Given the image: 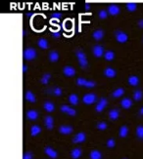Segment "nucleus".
I'll return each mask as SVG.
<instances>
[{
  "mask_svg": "<svg viewBox=\"0 0 143 159\" xmlns=\"http://www.w3.org/2000/svg\"><path fill=\"white\" fill-rule=\"evenodd\" d=\"M76 55H77V58H78V61H79L80 66L83 68H86L87 65H88V61H87V58L85 56V54L81 50H78L76 52Z\"/></svg>",
  "mask_w": 143,
  "mask_h": 159,
  "instance_id": "f257e3e1",
  "label": "nucleus"
},
{
  "mask_svg": "<svg viewBox=\"0 0 143 159\" xmlns=\"http://www.w3.org/2000/svg\"><path fill=\"white\" fill-rule=\"evenodd\" d=\"M24 57L26 61H31L36 58V51L33 48H26L24 52Z\"/></svg>",
  "mask_w": 143,
  "mask_h": 159,
  "instance_id": "f03ea898",
  "label": "nucleus"
},
{
  "mask_svg": "<svg viewBox=\"0 0 143 159\" xmlns=\"http://www.w3.org/2000/svg\"><path fill=\"white\" fill-rule=\"evenodd\" d=\"M77 84L79 85V86H84V87H87V88H92L94 86H96V83L92 80H86L84 78H78L77 79Z\"/></svg>",
  "mask_w": 143,
  "mask_h": 159,
  "instance_id": "7ed1b4c3",
  "label": "nucleus"
},
{
  "mask_svg": "<svg viewBox=\"0 0 143 159\" xmlns=\"http://www.w3.org/2000/svg\"><path fill=\"white\" fill-rule=\"evenodd\" d=\"M115 36H116V39L118 40V42H120V43H125L128 39L127 34L126 32H124V31H122V30L116 31Z\"/></svg>",
  "mask_w": 143,
  "mask_h": 159,
  "instance_id": "20e7f679",
  "label": "nucleus"
},
{
  "mask_svg": "<svg viewBox=\"0 0 143 159\" xmlns=\"http://www.w3.org/2000/svg\"><path fill=\"white\" fill-rule=\"evenodd\" d=\"M83 101L85 105H91V103H93L95 101H96V95L92 94V93H88L83 96Z\"/></svg>",
  "mask_w": 143,
  "mask_h": 159,
  "instance_id": "39448f33",
  "label": "nucleus"
},
{
  "mask_svg": "<svg viewBox=\"0 0 143 159\" xmlns=\"http://www.w3.org/2000/svg\"><path fill=\"white\" fill-rule=\"evenodd\" d=\"M92 52H93V55L95 57L100 58V57H102L104 55V48L102 46H100V45H96V46L93 47Z\"/></svg>",
  "mask_w": 143,
  "mask_h": 159,
  "instance_id": "423d86ee",
  "label": "nucleus"
},
{
  "mask_svg": "<svg viewBox=\"0 0 143 159\" xmlns=\"http://www.w3.org/2000/svg\"><path fill=\"white\" fill-rule=\"evenodd\" d=\"M107 103H108V102H107V100H106L105 98H102V99H100V101L98 102V103L96 105V111H98V112H101L102 110H103V109L106 107Z\"/></svg>",
  "mask_w": 143,
  "mask_h": 159,
  "instance_id": "0eeeda50",
  "label": "nucleus"
},
{
  "mask_svg": "<svg viewBox=\"0 0 143 159\" xmlns=\"http://www.w3.org/2000/svg\"><path fill=\"white\" fill-rule=\"evenodd\" d=\"M108 13L110 14V15H113V16L118 15V14L120 13V7L118 5L112 4L108 7Z\"/></svg>",
  "mask_w": 143,
  "mask_h": 159,
  "instance_id": "6e6552de",
  "label": "nucleus"
},
{
  "mask_svg": "<svg viewBox=\"0 0 143 159\" xmlns=\"http://www.w3.org/2000/svg\"><path fill=\"white\" fill-rule=\"evenodd\" d=\"M63 72H64V74L66 75V76L72 77V76H74V74H76V70H74V68L72 67V66H65L64 70H63Z\"/></svg>",
  "mask_w": 143,
  "mask_h": 159,
  "instance_id": "1a4fd4ad",
  "label": "nucleus"
},
{
  "mask_svg": "<svg viewBox=\"0 0 143 159\" xmlns=\"http://www.w3.org/2000/svg\"><path fill=\"white\" fill-rule=\"evenodd\" d=\"M61 110H62V112L67 113V114H69L71 116H74L77 113L76 110H74V108H71L70 107H68V106H62V107H61Z\"/></svg>",
  "mask_w": 143,
  "mask_h": 159,
  "instance_id": "9d476101",
  "label": "nucleus"
},
{
  "mask_svg": "<svg viewBox=\"0 0 143 159\" xmlns=\"http://www.w3.org/2000/svg\"><path fill=\"white\" fill-rule=\"evenodd\" d=\"M86 139V136L84 133H79L77 134L76 136H74V143H83L84 142Z\"/></svg>",
  "mask_w": 143,
  "mask_h": 159,
  "instance_id": "9b49d317",
  "label": "nucleus"
},
{
  "mask_svg": "<svg viewBox=\"0 0 143 159\" xmlns=\"http://www.w3.org/2000/svg\"><path fill=\"white\" fill-rule=\"evenodd\" d=\"M104 74H105V76H107L109 78H113V77L116 76L117 72H116V70H114V68L107 67V68H105V70H104Z\"/></svg>",
  "mask_w": 143,
  "mask_h": 159,
  "instance_id": "f8f14e48",
  "label": "nucleus"
},
{
  "mask_svg": "<svg viewBox=\"0 0 143 159\" xmlns=\"http://www.w3.org/2000/svg\"><path fill=\"white\" fill-rule=\"evenodd\" d=\"M45 153L48 155L49 157H51V158H53V159H56L57 158V156H58V154H57V151H55L53 148H49V147H47V148H45Z\"/></svg>",
  "mask_w": 143,
  "mask_h": 159,
  "instance_id": "ddd939ff",
  "label": "nucleus"
},
{
  "mask_svg": "<svg viewBox=\"0 0 143 159\" xmlns=\"http://www.w3.org/2000/svg\"><path fill=\"white\" fill-rule=\"evenodd\" d=\"M26 117H28V118H29L30 120H31V121L36 120V119H37V117H38V113H37L36 110L31 109V110H29V111L26 112Z\"/></svg>",
  "mask_w": 143,
  "mask_h": 159,
  "instance_id": "4468645a",
  "label": "nucleus"
},
{
  "mask_svg": "<svg viewBox=\"0 0 143 159\" xmlns=\"http://www.w3.org/2000/svg\"><path fill=\"white\" fill-rule=\"evenodd\" d=\"M59 131L61 134H64V135H69L73 132V128L71 126H67V125H63L59 128Z\"/></svg>",
  "mask_w": 143,
  "mask_h": 159,
  "instance_id": "2eb2a0df",
  "label": "nucleus"
},
{
  "mask_svg": "<svg viewBox=\"0 0 143 159\" xmlns=\"http://www.w3.org/2000/svg\"><path fill=\"white\" fill-rule=\"evenodd\" d=\"M37 45L41 48V49H48V47H49L48 41L44 38H39L37 40Z\"/></svg>",
  "mask_w": 143,
  "mask_h": 159,
  "instance_id": "dca6fc26",
  "label": "nucleus"
},
{
  "mask_svg": "<svg viewBox=\"0 0 143 159\" xmlns=\"http://www.w3.org/2000/svg\"><path fill=\"white\" fill-rule=\"evenodd\" d=\"M121 105H122V107H124V108L127 109V108H129V107H131V106H132V102H131V99L125 98V99H122V100Z\"/></svg>",
  "mask_w": 143,
  "mask_h": 159,
  "instance_id": "f3484780",
  "label": "nucleus"
},
{
  "mask_svg": "<svg viewBox=\"0 0 143 159\" xmlns=\"http://www.w3.org/2000/svg\"><path fill=\"white\" fill-rule=\"evenodd\" d=\"M92 36L94 39H96V40H100L104 37V31L102 30H95L92 34Z\"/></svg>",
  "mask_w": 143,
  "mask_h": 159,
  "instance_id": "a211bd4d",
  "label": "nucleus"
},
{
  "mask_svg": "<svg viewBox=\"0 0 143 159\" xmlns=\"http://www.w3.org/2000/svg\"><path fill=\"white\" fill-rule=\"evenodd\" d=\"M128 83H129V85H131V86H136V85H138L139 79L137 76H135V75H131V76L128 77Z\"/></svg>",
  "mask_w": 143,
  "mask_h": 159,
  "instance_id": "6ab92c4d",
  "label": "nucleus"
},
{
  "mask_svg": "<svg viewBox=\"0 0 143 159\" xmlns=\"http://www.w3.org/2000/svg\"><path fill=\"white\" fill-rule=\"evenodd\" d=\"M119 115H120V111L118 109H111L110 112H109V117H110L112 120L118 119Z\"/></svg>",
  "mask_w": 143,
  "mask_h": 159,
  "instance_id": "aec40b11",
  "label": "nucleus"
},
{
  "mask_svg": "<svg viewBox=\"0 0 143 159\" xmlns=\"http://www.w3.org/2000/svg\"><path fill=\"white\" fill-rule=\"evenodd\" d=\"M44 109L48 112H52L55 109V106L53 105V102H44Z\"/></svg>",
  "mask_w": 143,
  "mask_h": 159,
  "instance_id": "412c9836",
  "label": "nucleus"
},
{
  "mask_svg": "<svg viewBox=\"0 0 143 159\" xmlns=\"http://www.w3.org/2000/svg\"><path fill=\"white\" fill-rule=\"evenodd\" d=\"M49 60L51 61H53V63H55V61H57L59 60V54L57 51H51L49 53Z\"/></svg>",
  "mask_w": 143,
  "mask_h": 159,
  "instance_id": "4be33fe9",
  "label": "nucleus"
},
{
  "mask_svg": "<svg viewBox=\"0 0 143 159\" xmlns=\"http://www.w3.org/2000/svg\"><path fill=\"white\" fill-rule=\"evenodd\" d=\"M69 102L74 106H77L79 103V97L76 94H72L69 96Z\"/></svg>",
  "mask_w": 143,
  "mask_h": 159,
  "instance_id": "5701e85b",
  "label": "nucleus"
},
{
  "mask_svg": "<svg viewBox=\"0 0 143 159\" xmlns=\"http://www.w3.org/2000/svg\"><path fill=\"white\" fill-rule=\"evenodd\" d=\"M53 124H54V122H53L52 117L51 116H46L45 117V125H46V127L48 128L49 130H51L53 128Z\"/></svg>",
  "mask_w": 143,
  "mask_h": 159,
  "instance_id": "b1692460",
  "label": "nucleus"
},
{
  "mask_svg": "<svg viewBox=\"0 0 143 159\" xmlns=\"http://www.w3.org/2000/svg\"><path fill=\"white\" fill-rule=\"evenodd\" d=\"M71 155L74 159H78L81 155V149L80 148H74L71 152Z\"/></svg>",
  "mask_w": 143,
  "mask_h": 159,
  "instance_id": "393cba45",
  "label": "nucleus"
},
{
  "mask_svg": "<svg viewBox=\"0 0 143 159\" xmlns=\"http://www.w3.org/2000/svg\"><path fill=\"white\" fill-rule=\"evenodd\" d=\"M40 132H41V128H40L39 126H37V125H33L32 127H31V136H36V135H38Z\"/></svg>",
  "mask_w": 143,
  "mask_h": 159,
  "instance_id": "a878e982",
  "label": "nucleus"
},
{
  "mask_svg": "<svg viewBox=\"0 0 143 159\" xmlns=\"http://www.w3.org/2000/svg\"><path fill=\"white\" fill-rule=\"evenodd\" d=\"M125 93V90L122 88H118L116 89L115 91L113 92V97L114 98H120V97H122V95H124Z\"/></svg>",
  "mask_w": 143,
  "mask_h": 159,
  "instance_id": "bb28decb",
  "label": "nucleus"
},
{
  "mask_svg": "<svg viewBox=\"0 0 143 159\" xmlns=\"http://www.w3.org/2000/svg\"><path fill=\"white\" fill-rule=\"evenodd\" d=\"M50 77H51V74L50 73H44L42 75V77L41 79H40V82L42 83V84L46 85V84H48V82L50 80Z\"/></svg>",
  "mask_w": 143,
  "mask_h": 159,
  "instance_id": "cd10ccee",
  "label": "nucleus"
},
{
  "mask_svg": "<svg viewBox=\"0 0 143 159\" xmlns=\"http://www.w3.org/2000/svg\"><path fill=\"white\" fill-rule=\"evenodd\" d=\"M26 100L31 102H36V97H35V95H33V93H31V91H26Z\"/></svg>",
  "mask_w": 143,
  "mask_h": 159,
  "instance_id": "c85d7f7f",
  "label": "nucleus"
},
{
  "mask_svg": "<svg viewBox=\"0 0 143 159\" xmlns=\"http://www.w3.org/2000/svg\"><path fill=\"white\" fill-rule=\"evenodd\" d=\"M104 58L106 59V61H113L115 58V53L111 50H109L107 52H105L104 54Z\"/></svg>",
  "mask_w": 143,
  "mask_h": 159,
  "instance_id": "c756f323",
  "label": "nucleus"
},
{
  "mask_svg": "<svg viewBox=\"0 0 143 159\" xmlns=\"http://www.w3.org/2000/svg\"><path fill=\"white\" fill-rule=\"evenodd\" d=\"M102 154L98 150H92L90 152V159H101Z\"/></svg>",
  "mask_w": 143,
  "mask_h": 159,
  "instance_id": "7c9ffc66",
  "label": "nucleus"
},
{
  "mask_svg": "<svg viewBox=\"0 0 143 159\" xmlns=\"http://www.w3.org/2000/svg\"><path fill=\"white\" fill-rule=\"evenodd\" d=\"M142 97H143V93H142L141 90H136L133 94V99L135 101H141Z\"/></svg>",
  "mask_w": 143,
  "mask_h": 159,
  "instance_id": "2f4dec72",
  "label": "nucleus"
},
{
  "mask_svg": "<svg viewBox=\"0 0 143 159\" xmlns=\"http://www.w3.org/2000/svg\"><path fill=\"white\" fill-rule=\"evenodd\" d=\"M128 134V128L126 126H122L121 129H120V136L122 138H126Z\"/></svg>",
  "mask_w": 143,
  "mask_h": 159,
  "instance_id": "473e14b6",
  "label": "nucleus"
},
{
  "mask_svg": "<svg viewBox=\"0 0 143 159\" xmlns=\"http://www.w3.org/2000/svg\"><path fill=\"white\" fill-rule=\"evenodd\" d=\"M136 8H137V5H136V3H127V4H126V9H127L129 12H133V11H135Z\"/></svg>",
  "mask_w": 143,
  "mask_h": 159,
  "instance_id": "72a5a7b5",
  "label": "nucleus"
},
{
  "mask_svg": "<svg viewBox=\"0 0 143 159\" xmlns=\"http://www.w3.org/2000/svg\"><path fill=\"white\" fill-rule=\"evenodd\" d=\"M98 15H99V18L102 19V20H105L107 17H108V12L106 10H100L99 13H98Z\"/></svg>",
  "mask_w": 143,
  "mask_h": 159,
  "instance_id": "f704fd0d",
  "label": "nucleus"
},
{
  "mask_svg": "<svg viewBox=\"0 0 143 159\" xmlns=\"http://www.w3.org/2000/svg\"><path fill=\"white\" fill-rule=\"evenodd\" d=\"M136 135L140 139H143V126H138L136 129Z\"/></svg>",
  "mask_w": 143,
  "mask_h": 159,
  "instance_id": "c9c22d12",
  "label": "nucleus"
},
{
  "mask_svg": "<svg viewBox=\"0 0 143 159\" xmlns=\"http://www.w3.org/2000/svg\"><path fill=\"white\" fill-rule=\"evenodd\" d=\"M52 93L55 96H61V95H62V90H61L59 87H55V88H53Z\"/></svg>",
  "mask_w": 143,
  "mask_h": 159,
  "instance_id": "e433bc0d",
  "label": "nucleus"
},
{
  "mask_svg": "<svg viewBox=\"0 0 143 159\" xmlns=\"http://www.w3.org/2000/svg\"><path fill=\"white\" fill-rule=\"evenodd\" d=\"M97 128H98L99 130H106V128H107V124H106L105 122H100V123L97 124Z\"/></svg>",
  "mask_w": 143,
  "mask_h": 159,
  "instance_id": "4c0bfd02",
  "label": "nucleus"
},
{
  "mask_svg": "<svg viewBox=\"0 0 143 159\" xmlns=\"http://www.w3.org/2000/svg\"><path fill=\"white\" fill-rule=\"evenodd\" d=\"M107 147L110 148H114L115 147V140H113V139L108 140V142H107Z\"/></svg>",
  "mask_w": 143,
  "mask_h": 159,
  "instance_id": "58836bf2",
  "label": "nucleus"
},
{
  "mask_svg": "<svg viewBox=\"0 0 143 159\" xmlns=\"http://www.w3.org/2000/svg\"><path fill=\"white\" fill-rule=\"evenodd\" d=\"M23 159H32V153L30 152V151H28V152H26V153L24 154Z\"/></svg>",
  "mask_w": 143,
  "mask_h": 159,
  "instance_id": "ea45409f",
  "label": "nucleus"
},
{
  "mask_svg": "<svg viewBox=\"0 0 143 159\" xmlns=\"http://www.w3.org/2000/svg\"><path fill=\"white\" fill-rule=\"evenodd\" d=\"M52 36L54 38H59L61 36V33H60V31H53L52 32Z\"/></svg>",
  "mask_w": 143,
  "mask_h": 159,
  "instance_id": "a19ab883",
  "label": "nucleus"
},
{
  "mask_svg": "<svg viewBox=\"0 0 143 159\" xmlns=\"http://www.w3.org/2000/svg\"><path fill=\"white\" fill-rule=\"evenodd\" d=\"M51 16H52V18H55V19H60L61 17H62V14H61V13H53Z\"/></svg>",
  "mask_w": 143,
  "mask_h": 159,
  "instance_id": "79ce46f5",
  "label": "nucleus"
},
{
  "mask_svg": "<svg viewBox=\"0 0 143 159\" xmlns=\"http://www.w3.org/2000/svg\"><path fill=\"white\" fill-rule=\"evenodd\" d=\"M138 26L140 27V29H143V19L138 20Z\"/></svg>",
  "mask_w": 143,
  "mask_h": 159,
  "instance_id": "37998d69",
  "label": "nucleus"
},
{
  "mask_svg": "<svg viewBox=\"0 0 143 159\" xmlns=\"http://www.w3.org/2000/svg\"><path fill=\"white\" fill-rule=\"evenodd\" d=\"M26 70H28V66H26V65H23V72H26Z\"/></svg>",
  "mask_w": 143,
  "mask_h": 159,
  "instance_id": "c03bdc74",
  "label": "nucleus"
},
{
  "mask_svg": "<svg viewBox=\"0 0 143 159\" xmlns=\"http://www.w3.org/2000/svg\"><path fill=\"white\" fill-rule=\"evenodd\" d=\"M84 8H85L86 10H88V9H89V8H90V5H89V4H88V3H85V5H84Z\"/></svg>",
  "mask_w": 143,
  "mask_h": 159,
  "instance_id": "a18cd8bd",
  "label": "nucleus"
},
{
  "mask_svg": "<svg viewBox=\"0 0 143 159\" xmlns=\"http://www.w3.org/2000/svg\"><path fill=\"white\" fill-rule=\"evenodd\" d=\"M139 114H140V115H143V107L139 110Z\"/></svg>",
  "mask_w": 143,
  "mask_h": 159,
  "instance_id": "49530a36",
  "label": "nucleus"
},
{
  "mask_svg": "<svg viewBox=\"0 0 143 159\" xmlns=\"http://www.w3.org/2000/svg\"><path fill=\"white\" fill-rule=\"evenodd\" d=\"M26 16H28V17H31V16H32V14H31V13H28V14H26Z\"/></svg>",
  "mask_w": 143,
  "mask_h": 159,
  "instance_id": "de8ad7c7",
  "label": "nucleus"
},
{
  "mask_svg": "<svg viewBox=\"0 0 143 159\" xmlns=\"http://www.w3.org/2000/svg\"><path fill=\"white\" fill-rule=\"evenodd\" d=\"M26 30H23V36L26 35Z\"/></svg>",
  "mask_w": 143,
  "mask_h": 159,
  "instance_id": "09e8293b",
  "label": "nucleus"
}]
</instances>
